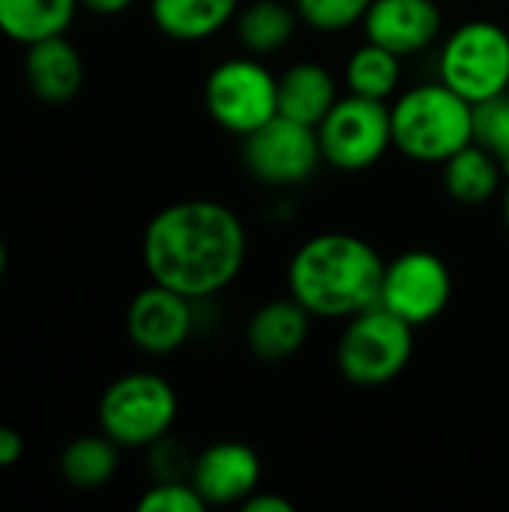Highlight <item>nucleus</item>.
Here are the masks:
<instances>
[{"label":"nucleus","instance_id":"nucleus-1","mask_svg":"<svg viewBox=\"0 0 509 512\" xmlns=\"http://www.w3.org/2000/svg\"><path fill=\"white\" fill-rule=\"evenodd\" d=\"M249 237L240 216L210 198L162 207L144 228L141 258L150 282L189 300L222 294L246 267Z\"/></svg>","mask_w":509,"mask_h":512},{"label":"nucleus","instance_id":"nucleus-2","mask_svg":"<svg viewBox=\"0 0 509 512\" xmlns=\"http://www.w3.org/2000/svg\"><path fill=\"white\" fill-rule=\"evenodd\" d=\"M387 261L381 252L345 231L315 234L294 252L288 264V291L315 318L348 321L381 300Z\"/></svg>","mask_w":509,"mask_h":512},{"label":"nucleus","instance_id":"nucleus-3","mask_svg":"<svg viewBox=\"0 0 509 512\" xmlns=\"http://www.w3.org/2000/svg\"><path fill=\"white\" fill-rule=\"evenodd\" d=\"M393 147L420 165H444L474 141V105L441 78L405 90L390 105Z\"/></svg>","mask_w":509,"mask_h":512},{"label":"nucleus","instance_id":"nucleus-4","mask_svg":"<svg viewBox=\"0 0 509 512\" xmlns=\"http://www.w3.org/2000/svg\"><path fill=\"white\" fill-rule=\"evenodd\" d=\"M411 357L414 327L381 303L348 318L336 345V366L342 378L357 387H384L396 381Z\"/></svg>","mask_w":509,"mask_h":512},{"label":"nucleus","instance_id":"nucleus-5","mask_svg":"<svg viewBox=\"0 0 509 512\" xmlns=\"http://www.w3.org/2000/svg\"><path fill=\"white\" fill-rule=\"evenodd\" d=\"M177 411V393L162 375L132 372L102 393L99 429L120 450H147L171 432Z\"/></svg>","mask_w":509,"mask_h":512},{"label":"nucleus","instance_id":"nucleus-6","mask_svg":"<svg viewBox=\"0 0 509 512\" xmlns=\"http://www.w3.org/2000/svg\"><path fill=\"white\" fill-rule=\"evenodd\" d=\"M204 108L219 129L246 138L279 114V75L255 54L228 57L204 81Z\"/></svg>","mask_w":509,"mask_h":512},{"label":"nucleus","instance_id":"nucleus-7","mask_svg":"<svg viewBox=\"0 0 509 512\" xmlns=\"http://www.w3.org/2000/svg\"><path fill=\"white\" fill-rule=\"evenodd\" d=\"M438 78L480 105L509 90V33L495 21H468L456 27L438 51Z\"/></svg>","mask_w":509,"mask_h":512},{"label":"nucleus","instance_id":"nucleus-8","mask_svg":"<svg viewBox=\"0 0 509 512\" xmlns=\"http://www.w3.org/2000/svg\"><path fill=\"white\" fill-rule=\"evenodd\" d=\"M318 144L327 165L339 171H366L393 147L390 105L366 96H339L318 123Z\"/></svg>","mask_w":509,"mask_h":512},{"label":"nucleus","instance_id":"nucleus-9","mask_svg":"<svg viewBox=\"0 0 509 512\" xmlns=\"http://www.w3.org/2000/svg\"><path fill=\"white\" fill-rule=\"evenodd\" d=\"M243 162L249 174L264 186H303L324 162L318 129L276 114L270 123L243 138Z\"/></svg>","mask_w":509,"mask_h":512},{"label":"nucleus","instance_id":"nucleus-10","mask_svg":"<svg viewBox=\"0 0 509 512\" xmlns=\"http://www.w3.org/2000/svg\"><path fill=\"white\" fill-rule=\"evenodd\" d=\"M450 297V267L429 249H408L387 264L378 303L417 330L441 318L450 306Z\"/></svg>","mask_w":509,"mask_h":512},{"label":"nucleus","instance_id":"nucleus-11","mask_svg":"<svg viewBox=\"0 0 509 512\" xmlns=\"http://www.w3.org/2000/svg\"><path fill=\"white\" fill-rule=\"evenodd\" d=\"M195 330V300L150 282L126 309V333L141 354L168 357L180 351Z\"/></svg>","mask_w":509,"mask_h":512},{"label":"nucleus","instance_id":"nucleus-12","mask_svg":"<svg viewBox=\"0 0 509 512\" xmlns=\"http://www.w3.org/2000/svg\"><path fill=\"white\" fill-rule=\"evenodd\" d=\"M189 480L207 507L243 504L261 486V459L243 441H216L195 456Z\"/></svg>","mask_w":509,"mask_h":512},{"label":"nucleus","instance_id":"nucleus-13","mask_svg":"<svg viewBox=\"0 0 509 512\" xmlns=\"http://www.w3.org/2000/svg\"><path fill=\"white\" fill-rule=\"evenodd\" d=\"M441 27L444 18L435 0H372L363 18L366 39L399 57H411L435 45Z\"/></svg>","mask_w":509,"mask_h":512},{"label":"nucleus","instance_id":"nucleus-14","mask_svg":"<svg viewBox=\"0 0 509 512\" xmlns=\"http://www.w3.org/2000/svg\"><path fill=\"white\" fill-rule=\"evenodd\" d=\"M312 312L294 300H270L255 309V315L246 324V345L249 351L264 363H282L303 351L312 333Z\"/></svg>","mask_w":509,"mask_h":512},{"label":"nucleus","instance_id":"nucleus-15","mask_svg":"<svg viewBox=\"0 0 509 512\" xmlns=\"http://www.w3.org/2000/svg\"><path fill=\"white\" fill-rule=\"evenodd\" d=\"M24 78L36 99L48 105H63L78 96L84 84V60L78 48L60 33L27 45Z\"/></svg>","mask_w":509,"mask_h":512},{"label":"nucleus","instance_id":"nucleus-16","mask_svg":"<svg viewBox=\"0 0 509 512\" xmlns=\"http://www.w3.org/2000/svg\"><path fill=\"white\" fill-rule=\"evenodd\" d=\"M339 102V84L333 72L321 63L303 60L279 75V114L297 123L315 126Z\"/></svg>","mask_w":509,"mask_h":512},{"label":"nucleus","instance_id":"nucleus-17","mask_svg":"<svg viewBox=\"0 0 509 512\" xmlns=\"http://www.w3.org/2000/svg\"><path fill=\"white\" fill-rule=\"evenodd\" d=\"M240 0H150V18L168 39L204 42L234 24Z\"/></svg>","mask_w":509,"mask_h":512},{"label":"nucleus","instance_id":"nucleus-18","mask_svg":"<svg viewBox=\"0 0 509 512\" xmlns=\"http://www.w3.org/2000/svg\"><path fill=\"white\" fill-rule=\"evenodd\" d=\"M300 27V15L294 3L285 0H249L234 15V33L237 42L246 48V54L267 57L282 51Z\"/></svg>","mask_w":509,"mask_h":512},{"label":"nucleus","instance_id":"nucleus-19","mask_svg":"<svg viewBox=\"0 0 509 512\" xmlns=\"http://www.w3.org/2000/svg\"><path fill=\"white\" fill-rule=\"evenodd\" d=\"M504 180H507V171L501 168V162L489 150H483L477 141H471L468 147H462L456 156L444 162V189L453 201L465 207H480L498 198L504 189Z\"/></svg>","mask_w":509,"mask_h":512},{"label":"nucleus","instance_id":"nucleus-20","mask_svg":"<svg viewBox=\"0 0 509 512\" xmlns=\"http://www.w3.org/2000/svg\"><path fill=\"white\" fill-rule=\"evenodd\" d=\"M78 6V0H0V33L27 48L66 33Z\"/></svg>","mask_w":509,"mask_h":512},{"label":"nucleus","instance_id":"nucleus-21","mask_svg":"<svg viewBox=\"0 0 509 512\" xmlns=\"http://www.w3.org/2000/svg\"><path fill=\"white\" fill-rule=\"evenodd\" d=\"M345 84L354 96L390 102L402 84V57L366 39L345 63Z\"/></svg>","mask_w":509,"mask_h":512},{"label":"nucleus","instance_id":"nucleus-22","mask_svg":"<svg viewBox=\"0 0 509 512\" xmlns=\"http://www.w3.org/2000/svg\"><path fill=\"white\" fill-rule=\"evenodd\" d=\"M120 465V447L105 435H81L60 453V474L75 489H102Z\"/></svg>","mask_w":509,"mask_h":512},{"label":"nucleus","instance_id":"nucleus-23","mask_svg":"<svg viewBox=\"0 0 509 512\" xmlns=\"http://www.w3.org/2000/svg\"><path fill=\"white\" fill-rule=\"evenodd\" d=\"M474 141L509 174V90L474 105Z\"/></svg>","mask_w":509,"mask_h":512},{"label":"nucleus","instance_id":"nucleus-24","mask_svg":"<svg viewBox=\"0 0 509 512\" xmlns=\"http://www.w3.org/2000/svg\"><path fill=\"white\" fill-rule=\"evenodd\" d=\"M297 15L318 33H342L363 24L372 0H294Z\"/></svg>","mask_w":509,"mask_h":512},{"label":"nucleus","instance_id":"nucleus-25","mask_svg":"<svg viewBox=\"0 0 509 512\" xmlns=\"http://www.w3.org/2000/svg\"><path fill=\"white\" fill-rule=\"evenodd\" d=\"M141 512H204L207 501L192 486V480H153V486L138 501Z\"/></svg>","mask_w":509,"mask_h":512},{"label":"nucleus","instance_id":"nucleus-26","mask_svg":"<svg viewBox=\"0 0 509 512\" xmlns=\"http://www.w3.org/2000/svg\"><path fill=\"white\" fill-rule=\"evenodd\" d=\"M150 450V474L153 480H189L192 474V462L195 456H189L174 438H159L156 444L147 447Z\"/></svg>","mask_w":509,"mask_h":512},{"label":"nucleus","instance_id":"nucleus-27","mask_svg":"<svg viewBox=\"0 0 509 512\" xmlns=\"http://www.w3.org/2000/svg\"><path fill=\"white\" fill-rule=\"evenodd\" d=\"M240 510L246 512H294V504L288 501V498H282V495H276V492H264V489H255L243 504H240Z\"/></svg>","mask_w":509,"mask_h":512},{"label":"nucleus","instance_id":"nucleus-28","mask_svg":"<svg viewBox=\"0 0 509 512\" xmlns=\"http://www.w3.org/2000/svg\"><path fill=\"white\" fill-rule=\"evenodd\" d=\"M24 453V441L15 429L0 426V468H12Z\"/></svg>","mask_w":509,"mask_h":512},{"label":"nucleus","instance_id":"nucleus-29","mask_svg":"<svg viewBox=\"0 0 509 512\" xmlns=\"http://www.w3.org/2000/svg\"><path fill=\"white\" fill-rule=\"evenodd\" d=\"M87 12H93V15H105V18H111V15H120V12H126L135 0H78Z\"/></svg>","mask_w":509,"mask_h":512},{"label":"nucleus","instance_id":"nucleus-30","mask_svg":"<svg viewBox=\"0 0 509 512\" xmlns=\"http://www.w3.org/2000/svg\"><path fill=\"white\" fill-rule=\"evenodd\" d=\"M501 207H504V222H507L509 228V174L507 180H504V189H501Z\"/></svg>","mask_w":509,"mask_h":512},{"label":"nucleus","instance_id":"nucleus-31","mask_svg":"<svg viewBox=\"0 0 509 512\" xmlns=\"http://www.w3.org/2000/svg\"><path fill=\"white\" fill-rule=\"evenodd\" d=\"M3 273H6V246L0 240V279H3Z\"/></svg>","mask_w":509,"mask_h":512}]
</instances>
